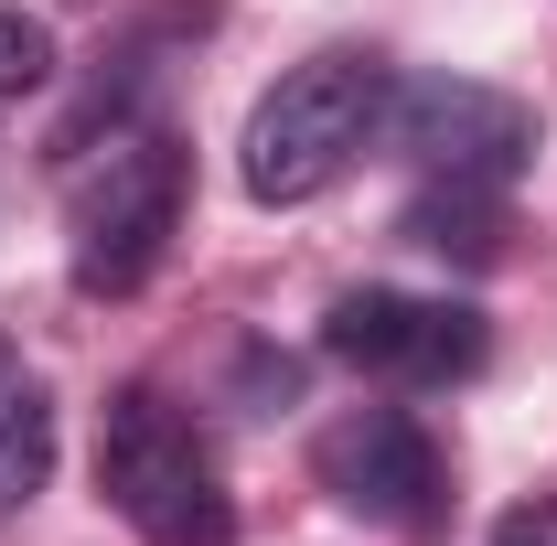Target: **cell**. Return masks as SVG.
I'll return each instance as SVG.
<instances>
[{
  "label": "cell",
  "mask_w": 557,
  "mask_h": 546,
  "mask_svg": "<svg viewBox=\"0 0 557 546\" xmlns=\"http://www.w3.org/2000/svg\"><path fill=\"white\" fill-rule=\"evenodd\" d=\"M44 75H54V22L0 0V97H33Z\"/></svg>",
  "instance_id": "9c48e42d"
},
{
  "label": "cell",
  "mask_w": 557,
  "mask_h": 546,
  "mask_svg": "<svg viewBox=\"0 0 557 546\" xmlns=\"http://www.w3.org/2000/svg\"><path fill=\"white\" fill-rule=\"evenodd\" d=\"M386 119H397V65L364 54V44H322L311 65H289L247 108L236 183L258 204H322L364 150H386Z\"/></svg>",
  "instance_id": "6da1fadb"
},
{
  "label": "cell",
  "mask_w": 557,
  "mask_h": 546,
  "mask_svg": "<svg viewBox=\"0 0 557 546\" xmlns=\"http://www.w3.org/2000/svg\"><path fill=\"white\" fill-rule=\"evenodd\" d=\"M493 546H557V514L525 504V514H504V525H493Z\"/></svg>",
  "instance_id": "30bf717a"
},
{
  "label": "cell",
  "mask_w": 557,
  "mask_h": 546,
  "mask_svg": "<svg viewBox=\"0 0 557 546\" xmlns=\"http://www.w3.org/2000/svg\"><path fill=\"white\" fill-rule=\"evenodd\" d=\"M183 194H194V150L161 129V119L108 129V150L75 161V194H65L75 289H86V300H129L139 278L172 258V236H183Z\"/></svg>",
  "instance_id": "3957f363"
},
{
  "label": "cell",
  "mask_w": 557,
  "mask_h": 546,
  "mask_svg": "<svg viewBox=\"0 0 557 546\" xmlns=\"http://www.w3.org/2000/svg\"><path fill=\"white\" fill-rule=\"evenodd\" d=\"M386 139L408 150L429 183H483V194H515L536 172V108L504 97L483 75H397V119Z\"/></svg>",
  "instance_id": "277c9868"
},
{
  "label": "cell",
  "mask_w": 557,
  "mask_h": 546,
  "mask_svg": "<svg viewBox=\"0 0 557 546\" xmlns=\"http://www.w3.org/2000/svg\"><path fill=\"white\" fill-rule=\"evenodd\" d=\"M97 493L139 546H236V493L214 472V439L161 386H119L97 408Z\"/></svg>",
  "instance_id": "7a4b0ae2"
},
{
  "label": "cell",
  "mask_w": 557,
  "mask_h": 546,
  "mask_svg": "<svg viewBox=\"0 0 557 546\" xmlns=\"http://www.w3.org/2000/svg\"><path fill=\"white\" fill-rule=\"evenodd\" d=\"M311 472H322V493L354 525H386V536L440 525V504H450V461H440V439L408 408H344L311 439Z\"/></svg>",
  "instance_id": "8992f818"
},
{
  "label": "cell",
  "mask_w": 557,
  "mask_h": 546,
  "mask_svg": "<svg viewBox=\"0 0 557 546\" xmlns=\"http://www.w3.org/2000/svg\"><path fill=\"white\" fill-rule=\"evenodd\" d=\"M44 482H54V397L0 353V525L44 504Z\"/></svg>",
  "instance_id": "52a82bcc"
},
{
  "label": "cell",
  "mask_w": 557,
  "mask_h": 546,
  "mask_svg": "<svg viewBox=\"0 0 557 546\" xmlns=\"http://www.w3.org/2000/svg\"><path fill=\"white\" fill-rule=\"evenodd\" d=\"M397 236L429 247V258H472V269H483L493 236H504V194H483V183H429V194L397 214Z\"/></svg>",
  "instance_id": "ba28073f"
},
{
  "label": "cell",
  "mask_w": 557,
  "mask_h": 546,
  "mask_svg": "<svg viewBox=\"0 0 557 546\" xmlns=\"http://www.w3.org/2000/svg\"><path fill=\"white\" fill-rule=\"evenodd\" d=\"M322 353L375 375V386H461L483 375V311L472 300H429V289H344L322 311Z\"/></svg>",
  "instance_id": "5b68a950"
}]
</instances>
